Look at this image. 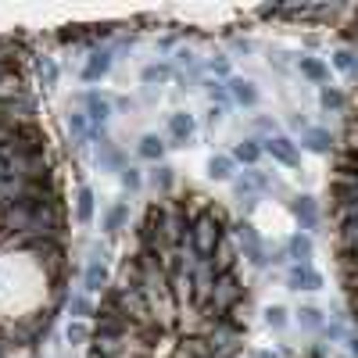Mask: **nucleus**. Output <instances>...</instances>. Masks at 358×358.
Instances as JSON below:
<instances>
[{"label": "nucleus", "instance_id": "6", "mask_svg": "<svg viewBox=\"0 0 358 358\" xmlns=\"http://www.w3.org/2000/svg\"><path fill=\"white\" fill-rule=\"evenodd\" d=\"M168 136H172V147H186V143H190L197 136L194 115H186V111H172V115H168Z\"/></svg>", "mask_w": 358, "mask_h": 358}, {"label": "nucleus", "instance_id": "25", "mask_svg": "<svg viewBox=\"0 0 358 358\" xmlns=\"http://www.w3.org/2000/svg\"><path fill=\"white\" fill-rule=\"evenodd\" d=\"M69 312L75 315L79 323H82V319H90V315H97V312H93V305H90V298H87V294H72V298H69Z\"/></svg>", "mask_w": 358, "mask_h": 358}, {"label": "nucleus", "instance_id": "15", "mask_svg": "<svg viewBox=\"0 0 358 358\" xmlns=\"http://www.w3.org/2000/svg\"><path fill=\"white\" fill-rule=\"evenodd\" d=\"M125 222H129V201H115L108 208V215H104V233H111V237L122 233Z\"/></svg>", "mask_w": 358, "mask_h": 358}, {"label": "nucleus", "instance_id": "16", "mask_svg": "<svg viewBox=\"0 0 358 358\" xmlns=\"http://www.w3.org/2000/svg\"><path fill=\"white\" fill-rule=\"evenodd\" d=\"M136 154H140L143 161H154V165H161V154H165V140H161L158 133H147V136H140V147H136Z\"/></svg>", "mask_w": 358, "mask_h": 358}, {"label": "nucleus", "instance_id": "20", "mask_svg": "<svg viewBox=\"0 0 358 358\" xmlns=\"http://www.w3.org/2000/svg\"><path fill=\"white\" fill-rule=\"evenodd\" d=\"M298 69H301V75L305 79H312V82H326V65H323V61L319 57H312V54H301L298 57Z\"/></svg>", "mask_w": 358, "mask_h": 358}, {"label": "nucleus", "instance_id": "14", "mask_svg": "<svg viewBox=\"0 0 358 358\" xmlns=\"http://www.w3.org/2000/svg\"><path fill=\"white\" fill-rule=\"evenodd\" d=\"M262 154H265V147H262V140H255V136H247V140H240V143L233 147V161H244V165H251V168L262 161Z\"/></svg>", "mask_w": 358, "mask_h": 358}, {"label": "nucleus", "instance_id": "8", "mask_svg": "<svg viewBox=\"0 0 358 358\" xmlns=\"http://www.w3.org/2000/svg\"><path fill=\"white\" fill-rule=\"evenodd\" d=\"M226 87H229V97H233V104H240V108H255V104H258V87H255L251 79L229 75Z\"/></svg>", "mask_w": 358, "mask_h": 358}, {"label": "nucleus", "instance_id": "34", "mask_svg": "<svg viewBox=\"0 0 358 358\" xmlns=\"http://www.w3.org/2000/svg\"><path fill=\"white\" fill-rule=\"evenodd\" d=\"M290 129H294V133H308V118H305V115H294V118H290Z\"/></svg>", "mask_w": 358, "mask_h": 358}, {"label": "nucleus", "instance_id": "7", "mask_svg": "<svg viewBox=\"0 0 358 358\" xmlns=\"http://www.w3.org/2000/svg\"><path fill=\"white\" fill-rule=\"evenodd\" d=\"M287 287L290 290H323V276L312 265H290L287 269Z\"/></svg>", "mask_w": 358, "mask_h": 358}, {"label": "nucleus", "instance_id": "24", "mask_svg": "<svg viewBox=\"0 0 358 358\" xmlns=\"http://www.w3.org/2000/svg\"><path fill=\"white\" fill-rule=\"evenodd\" d=\"M36 75H39V82L51 90V87H57V65L51 57H36Z\"/></svg>", "mask_w": 358, "mask_h": 358}, {"label": "nucleus", "instance_id": "37", "mask_svg": "<svg viewBox=\"0 0 358 358\" xmlns=\"http://www.w3.org/2000/svg\"><path fill=\"white\" fill-rule=\"evenodd\" d=\"M251 358H276V355H272V351H255Z\"/></svg>", "mask_w": 358, "mask_h": 358}, {"label": "nucleus", "instance_id": "29", "mask_svg": "<svg viewBox=\"0 0 358 358\" xmlns=\"http://www.w3.org/2000/svg\"><path fill=\"white\" fill-rule=\"evenodd\" d=\"M165 79H172V65H147L143 69V82L151 87V82H165Z\"/></svg>", "mask_w": 358, "mask_h": 358}, {"label": "nucleus", "instance_id": "5", "mask_svg": "<svg viewBox=\"0 0 358 358\" xmlns=\"http://www.w3.org/2000/svg\"><path fill=\"white\" fill-rule=\"evenodd\" d=\"M290 215L298 219V226L305 229V233L319 229V204H315V197H308V194L290 197Z\"/></svg>", "mask_w": 358, "mask_h": 358}, {"label": "nucleus", "instance_id": "2", "mask_svg": "<svg viewBox=\"0 0 358 358\" xmlns=\"http://www.w3.org/2000/svg\"><path fill=\"white\" fill-rule=\"evenodd\" d=\"M240 301H244V287L237 280V272H222L215 280V287H212V294H208L204 312H212V323H222V319H229V312H233Z\"/></svg>", "mask_w": 358, "mask_h": 358}, {"label": "nucleus", "instance_id": "11", "mask_svg": "<svg viewBox=\"0 0 358 358\" xmlns=\"http://www.w3.org/2000/svg\"><path fill=\"white\" fill-rule=\"evenodd\" d=\"M312 255H315V244L308 233H294L287 240V258H294V265H312Z\"/></svg>", "mask_w": 358, "mask_h": 358}, {"label": "nucleus", "instance_id": "36", "mask_svg": "<svg viewBox=\"0 0 358 358\" xmlns=\"http://www.w3.org/2000/svg\"><path fill=\"white\" fill-rule=\"evenodd\" d=\"M348 348H351V355L358 358V337H351V341H348Z\"/></svg>", "mask_w": 358, "mask_h": 358}, {"label": "nucleus", "instance_id": "3", "mask_svg": "<svg viewBox=\"0 0 358 358\" xmlns=\"http://www.w3.org/2000/svg\"><path fill=\"white\" fill-rule=\"evenodd\" d=\"M233 237H237V244H240V255L255 265V269H265V265L272 262V255L265 251V244H262V237H258V229L251 226L247 219H240V222L233 226Z\"/></svg>", "mask_w": 358, "mask_h": 358}, {"label": "nucleus", "instance_id": "4", "mask_svg": "<svg viewBox=\"0 0 358 358\" xmlns=\"http://www.w3.org/2000/svg\"><path fill=\"white\" fill-rule=\"evenodd\" d=\"M262 147H265V154H272L280 165H287V168H298L301 165V151H298V143H294L290 136H269V140H262Z\"/></svg>", "mask_w": 358, "mask_h": 358}, {"label": "nucleus", "instance_id": "1", "mask_svg": "<svg viewBox=\"0 0 358 358\" xmlns=\"http://www.w3.org/2000/svg\"><path fill=\"white\" fill-rule=\"evenodd\" d=\"M222 240H226V219H222V212H219V208H204L201 215H194L190 237H186L183 247H190L197 262H212Z\"/></svg>", "mask_w": 358, "mask_h": 358}, {"label": "nucleus", "instance_id": "22", "mask_svg": "<svg viewBox=\"0 0 358 358\" xmlns=\"http://www.w3.org/2000/svg\"><path fill=\"white\" fill-rule=\"evenodd\" d=\"M287 323H290V319H287V308H283V305H269V308H265V326H269L272 333H283Z\"/></svg>", "mask_w": 358, "mask_h": 358}, {"label": "nucleus", "instance_id": "35", "mask_svg": "<svg viewBox=\"0 0 358 358\" xmlns=\"http://www.w3.org/2000/svg\"><path fill=\"white\" fill-rule=\"evenodd\" d=\"M255 129H265V133H272L276 125H272V118H255ZM272 136H276V133H272Z\"/></svg>", "mask_w": 358, "mask_h": 358}, {"label": "nucleus", "instance_id": "28", "mask_svg": "<svg viewBox=\"0 0 358 358\" xmlns=\"http://www.w3.org/2000/svg\"><path fill=\"white\" fill-rule=\"evenodd\" d=\"M65 341H69V344H87V341H90V326L79 323V319H72V323L65 326Z\"/></svg>", "mask_w": 358, "mask_h": 358}, {"label": "nucleus", "instance_id": "31", "mask_svg": "<svg viewBox=\"0 0 358 358\" xmlns=\"http://www.w3.org/2000/svg\"><path fill=\"white\" fill-rule=\"evenodd\" d=\"M172 168H168V165H154V172H151V183L154 186H161V190H168V186H172Z\"/></svg>", "mask_w": 358, "mask_h": 358}, {"label": "nucleus", "instance_id": "33", "mask_svg": "<svg viewBox=\"0 0 358 358\" xmlns=\"http://www.w3.org/2000/svg\"><path fill=\"white\" fill-rule=\"evenodd\" d=\"M140 172H136V168H125V172H122V186H125V190H140Z\"/></svg>", "mask_w": 358, "mask_h": 358}, {"label": "nucleus", "instance_id": "12", "mask_svg": "<svg viewBox=\"0 0 358 358\" xmlns=\"http://www.w3.org/2000/svg\"><path fill=\"white\" fill-rule=\"evenodd\" d=\"M111 72V51H93L90 61L82 65V82H97Z\"/></svg>", "mask_w": 358, "mask_h": 358}, {"label": "nucleus", "instance_id": "9", "mask_svg": "<svg viewBox=\"0 0 358 358\" xmlns=\"http://www.w3.org/2000/svg\"><path fill=\"white\" fill-rule=\"evenodd\" d=\"M104 287H108V269H104V258H90L87 262V272H82V290L87 294H100Z\"/></svg>", "mask_w": 358, "mask_h": 358}, {"label": "nucleus", "instance_id": "13", "mask_svg": "<svg viewBox=\"0 0 358 358\" xmlns=\"http://www.w3.org/2000/svg\"><path fill=\"white\" fill-rule=\"evenodd\" d=\"M79 100L87 104V118H90L93 125H104V122L111 118V100H104V97H97V93H82Z\"/></svg>", "mask_w": 358, "mask_h": 358}, {"label": "nucleus", "instance_id": "26", "mask_svg": "<svg viewBox=\"0 0 358 358\" xmlns=\"http://www.w3.org/2000/svg\"><path fill=\"white\" fill-rule=\"evenodd\" d=\"M333 69H341V72H355L358 69V54L351 47H341V51H333Z\"/></svg>", "mask_w": 358, "mask_h": 358}, {"label": "nucleus", "instance_id": "10", "mask_svg": "<svg viewBox=\"0 0 358 358\" xmlns=\"http://www.w3.org/2000/svg\"><path fill=\"white\" fill-rule=\"evenodd\" d=\"M301 147L312 154H330L333 151V136L323 125H308V133H301Z\"/></svg>", "mask_w": 358, "mask_h": 358}, {"label": "nucleus", "instance_id": "38", "mask_svg": "<svg viewBox=\"0 0 358 358\" xmlns=\"http://www.w3.org/2000/svg\"><path fill=\"white\" fill-rule=\"evenodd\" d=\"M176 358H201V355H190V351H183V348H179V351H176Z\"/></svg>", "mask_w": 358, "mask_h": 358}, {"label": "nucleus", "instance_id": "18", "mask_svg": "<svg viewBox=\"0 0 358 358\" xmlns=\"http://www.w3.org/2000/svg\"><path fill=\"white\" fill-rule=\"evenodd\" d=\"M258 194H262V190L255 186V179H251V176H244V179H237V183H233V197L247 208V212L258 204Z\"/></svg>", "mask_w": 358, "mask_h": 358}, {"label": "nucleus", "instance_id": "21", "mask_svg": "<svg viewBox=\"0 0 358 358\" xmlns=\"http://www.w3.org/2000/svg\"><path fill=\"white\" fill-rule=\"evenodd\" d=\"M319 108H323V111H333V115L344 111V93L333 90V87H323V90H319Z\"/></svg>", "mask_w": 358, "mask_h": 358}, {"label": "nucleus", "instance_id": "32", "mask_svg": "<svg viewBox=\"0 0 358 358\" xmlns=\"http://www.w3.org/2000/svg\"><path fill=\"white\" fill-rule=\"evenodd\" d=\"M204 69L212 72V75H226V79H229V61H226V57H212Z\"/></svg>", "mask_w": 358, "mask_h": 358}, {"label": "nucleus", "instance_id": "19", "mask_svg": "<svg viewBox=\"0 0 358 358\" xmlns=\"http://www.w3.org/2000/svg\"><path fill=\"white\" fill-rule=\"evenodd\" d=\"M90 219H93V190L90 186H79V194H75V222L87 226Z\"/></svg>", "mask_w": 358, "mask_h": 358}, {"label": "nucleus", "instance_id": "27", "mask_svg": "<svg viewBox=\"0 0 358 358\" xmlns=\"http://www.w3.org/2000/svg\"><path fill=\"white\" fill-rule=\"evenodd\" d=\"M204 87H208V97H212V104H215V108H222L226 111V104L229 100H233V97H229V87H226V82H204Z\"/></svg>", "mask_w": 358, "mask_h": 358}, {"label": "nucleus", "instance_id": "23", "mask_svg": "<svg viewBox=\"0 0 358 358\" xmlns=\"http://www.w3.org/2000/svg\"><path fill=\"white\" fill-rule=\"evenodd\" d=\"M298 323H301L305 330H323V326H326L323 312L315 308V305H305V308H298Z\"/></svg>", "mask_w": 358, "mask_h": 358}, {"label": "nucleus", "instance_id": "17", "mask_svg": "<svg viewBox=\"0 0 358 358\" xmlns=\"http://www.w3.org/2000/svg\"><path fill=\"white\" fill-rule=\"evenodd\" d=\"M233 168H237L233 154H212V161H208V176L226 183V179H233Z\"/></svg>", "mask_w": 358, "mask_h": 358}, {"label": "nucleus", "instance_id": "30", "mask_svg": "<svg viewBox=\"0 0 358 358\" xmlns=\"http://www.w3.org/2000/svg\"><path fill=\"white\" fill-rule=\"evenodd\" d=\"M69 129H72V136H87L90 133V118H87V111H72L69 115Z\"/></svg>", "mask_w": 358, "mask_h": 358}]
</instances>
